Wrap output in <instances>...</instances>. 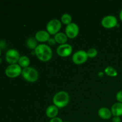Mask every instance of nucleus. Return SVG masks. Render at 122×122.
I'll return each mask as SVG.
<instances>
[{
  "mask_svg": "<svg viewBox=\"0 0 122 122\" xmlns=\"http://www.w3.org/2000/svg\"><path fill=\"white\" fill-rule=\"evenodd\" d=\"M71 20H72V18L71 16L68 13H64L63 15H61V22L63 24H65V25H69L70 23H71Z\"/></svg>",
  "mask_w": 122,
  "mask_h": 122,
  "instance_id": "19",
  "label": "nucleus"
},
{
  "mask_svg": "<svg viewBox=\"0 0 122 122\" xmlns=\"http://www.w3.org/2000/svg\"><path fill=\"white\" fill-rule=\"evenodd\" d=\"M45 113H46V116L52 119V118L57 117V115L58 113V108L55 105H51L46 108Z\"/></svg>",
  "mask_w": 122,
  "mask_h": 122,
  "instance_id": "13",
  "label": "nucleus"
},
{
  "mask_svg": "<svg viewBox=\"0 0 122 122\" xmlns=\"http://www.w3.org/2000/svg\"><path fill=\"white\" fill-rule=\"evenodd\" d=\"M37 41H38L36 39L35 37L31 36L27 38V41H26V44L30 49H34L35 50L38 45Z\"/></svg>",
  "mask_w": 122,
  "mask_h": 122,
  "instance_id": "17",
  "label": "nucleus"
},
{
  "mask_svg": "<svg viewBox=\"0 0 122 122\" xmlns=\"http://www.w3.org/2000/svg\"><path fill=\"white\" fill-rule=\"evenodd\" d=\"M35 37L38 41L46 42L48 41L50 38V35L47 31L41 30L36 33Z\"/></svg>",
  "mask_w": 122,
  "mask_h": 122,
  "instance_id": "11",
  "label": "nucleus"
},
{
  "mask_svg": "<svg viewBox=\"0 0 122 122\" xmlns=\"http://www.w3.org/2000/svg\"><path fill=\"white\" fill-rule=\"evenodd\" d=\"M67 38L68 37L66 34L63 32H58L54 36V39L56 42L58 43L60 45L66 44L67 41Z\"/></svg>",
  "mask_w": 122,
  "mask_h": 122,
  "instance_id": "15",
  "label": "nucleus"
},
{
  "mask_svg": "<svg viewBox=\"0 0 122 122\" xmlns=\"http://www.w3.org/2000/svg\"><path fill=\"white\" fill-rule=\"evenodd\" d=\"M61 27V23L58 19H54L49 21L46 25V30L50 34L56 35Z\"/></svg>",
  "mask_w": 122,
  "mask_h": 122,
  "instance_id": "5",
  "label": "nucleus"
},
{
  "mask_svg": "<svg viewBox=\"0 0 122 122\" xmlns=\"http://www.w3.org/2000/svg\"><path fill=\"white\" fill-rule=\"evenodd\" d=\"M22 72V69L19 64H10L5 70V73L10 78H15L20 75Z\"/></svg>",
  "mask_w": 122,
  "mask_h": 122,
  "instance_id": "4",
  "label": "nucleus"
},
{
  "mask_svg": "<svg viewBox=\"0 0 122 122\" xmlns=\"http://www.w3.org/2000/svg\"><path fill=\"white\" fill-rule=\"evenodd\" d=\"M35 53L38 58L42 61H49L52 56V51L49 45L45 44H39L35 49Z\"/></svg>",
  "mask_w": 122,
  "mask_h": 122,
  "instance_id": "1",
  "label": "nucleus"
},
{
  "mask_svg": "<svg viewBox=\"0 0 122 122\" xmlns=\"http://www.w3.org/2000/svg\"><path fill=\"white\" fill-rule=\"evenodd\" d=\"M52 100L54 104L58 108H63L69 104L70 96L67 92L61 91L55 94Z\"/></svg>",
  "mask_w": 122,
  "mask_h": 122,
  "instance_id": "2",
  "label": "nucleus"
},
{
  "mask_svg": "<svg viewBox=\"0 0 122 122\" xmlns=\"http://www.w3.org/2000/svg\"><path fill=\"white\" fill-rule=\"evenodd\" d=\"M50 122H63V120H62L61 118L58 117H54L51 119V120H50Z\"/></svg>",
  "mask_w": 122,
  "mask_h": 122,
  "instance_id": "22",
  "label": "nucleus"
},
{
  "mask_svg": "<svg viewBox=\"0 0 122 122\" xmlns=\"http://www.w3.org/2000/svg\"><path fill=\"white\" fill-rule=\"evenodd\" d=\"M48 44L50 45H54L56 44V41L55 40L54 38H50L49 39V40L48 41Z\"/></svg>",
  "mask_w": 122,
  "mask_h": 122,
  "instance_id": "23",
  "label": "nucleus"
},
{
  "mask_svg": "<svg viewBox=\"0 0 122 122\" xmlns=\"http://www.w3.org/2000/svg\"><path fill=\"white\" fill-rule=\"evenodd\" d=\"M112 122H121V119L119 116H114L112 119Z\"/></svg>",
  "mask_w": 122,
  "mask_h": 122,
  "instance_id": "24",
  "label": "nucleus"
},
{
  "mask_svg": "<svg viewBox=\"0 0 122 122\" xmlns=\"http://www.w3.org/2000/svg\"><path fill=\"white\" fill-rule=\"evenodd\" d=\"M116 99L118 102L122 103V90L118 92L116 94Z\"/></svg>",
  "mask_w": 122,
  "mask_h": 122,
  "instance_id": "21",
  "label": "nucleus"
},
{
  "mask_svg": "<svg viewBox=\"0 0 122 122\" xmlns=\"http://www.w3.org/2000/svg\"><path fill=\"white\" fill-rule=\"evenodd\" d=\"M104 71L108 76H112V77H115L117 75V70L112 66L106 67V69H104Z\"/></svg>",
  "mask_w": 122,
  "mask_h": 122,
  "instance_id": "18",
  "label": "nucleus"
},
{
  "mask_svg": "<svg viewBox=\"0 0 122 122\" xmlns=\"http://www.w3.org/2000/svg\"><path fill=\"white\" fill-rule=\"evenodd\" d=\"M112 114L114 116H122V102H116L112 106L111 108Z\"/></svg>",
  "mask_w": 122,
  "mask_h": 122,
  "instance_id": "14",
  "label": "nucleus"
},
{
  "mask_svg": "<svg viewBox=\"0 0 122 122\" xmlns=\"http://www.w3.org/2000/svg\"><path fill=\"white\" fill-rule=\"evenodd\" d=\"M73 48L71 45L69 44H64L60 45L57 48V52L61 57H67L72 52Z\"/></svg>",
  "mask_w": 122,
  "mask_h": 122,
  "instance_id": "10",
  "label": "nucleus"
},
{
  "mask_svg": "<svg viewBox=\"0 0 122 122\" xmlns=\"http://www.w3.org/2000/svg\"><path fill=\"white\" fill-rule=\"evenodd\" d=\"M98 114L102 119L107 120L110 119L112 116V111L107 107H101L98 110Z\"/></svg>",
  "mask_w": 122,
  "mask_h": 122,
  "instance_id": "12",
  "label": "nucleus"
},
{
  "mask_svg": "<svg viewBox=\"0 0 122 122\" xmlns=\"http://www.w3.org/2000/svg\"><path fill=\"white\" fill-rule=\"evenodd\" d=\"M87 54H88V57L94 58V57H95L97 56L98 51L97 49H95V48H91L88 50V51H87Z\"/></svg>",
  "mask_w": 122,
  "mask_h": 122,
  "instance_id": "20",
  "label": "nucleus"
},
{
  "mask_svg": "<svg viewBox=\"0 0 122 122\" xmlns=\"http://www.w3.org/2000/svg\"></svg>",
  "mask_w": 122,
  "mask_h": 122,
  "instance_id": "29",
  "label": "nucleus"
},
{
  "mask_svg": "<svg viewBox=\"0 0 122 122\" xmlns=\"http://www.w3.org/2000/svg\"><path fill=\"white\" fill-rule=\"evenodd\" d=\"M21 75L26 81L30 82H35L39 77L38 70L32 67H27L22 69Z\"/></svg>",
  "mask_w": 122,
  "mask_h": 122,
  "instance_id": "3",
  "label": "nucleus"
},
{
  "mask_svg": "<svg viewBox=\"0 0 122 122\" xmlns=\"http://www.w3.org/2000/svg\"><path fill=\"white\" fill-rule=\"evenodd\" d=\"M66 34L68 38L73 39L76 37L79 32V28L78 25L75 23H70L66 26L65 29Z\"/></svg>",
  "mask_w": 122,
  "mask_h": 122,
  "instance_id": "8",
  "label": "nucleus"
},
{
  "mask_svg": "<svg viewBox=\"0 0 122 122\" xmlns=\"http://www.w3.org/2000/svg\"><path fill=\"white\" fill-rule=\"evenodd\" d=\"M1 58H0V63H1Z\"/></svg>",
  "mask_w": 122,
  "mask_h": 122,
  "instance_id": "28",
  "label": "nucleus"
},
{
  "mask_svg": "<svg viewBox=\"0 0 122 122\" xmlns=\"http://www.w3.org/2000/svg\"><path fill=\"white\" fill-rule=\"evenodd\" d=\"M5 46H6V43L4 41H0V48H1V49L5 48Z\"/></svg>",
  "mask_w": 122,
  "mask_h": 122,
  "instance_id": "25",
  "label": "nucleus"
},
{
  "mask_svg": "<svg viewBox=\"0 0 122 122\" xmlns=\"http://www.w3.org/2000/svg\"><path fill=\"white\" fill-rule=\"evenodd\" d=\"M89 58L87 52L84 50H79L73 54L72 56V60L76 64H81L85 63Z\"/></svg>",
  "mask_w": 122,
  "mask_h": 122,
  "instance_id": "7",
  "label": "nucleus"
},
{
  "mask_svg": "<svg viewBox=\"0 0 122 122\" xmlns=\"http://www.w3.org/2000/svg\"><path fill=\"white\" fill-rule=\"evenodd\" d=\"M119 17H120V20L122 21V10H121V11H120V14H119Z\"/></svg>",
  "mask_w": 122,
  "mask_h": 122,
  "instance_id": "26",
  "label": "nucleus"
},
{
  "mask_svg": "<svg viewBox=\"0 0 122 122\" xmlns=\"http://www.w3.org/2000/svg\"><path fill=\"white\" fill-rule=\"evenodd\" d=\"M101 24L106 28H113L117 25V19L113 15H106L102 18Z\"/></svg>",
  "mask_w": 122,
  "mask_h": 122,
  "instance_id": "9",
  "label": "nucleus"
},
{
  "mask_svg": "<svg viewBox=\"0 0 122 122\" xmlns=\"http://www.w3.org/2000/svg\"><path fill=\"white\" fill-rule=\"evenodd\" d=\"M18 63H19V66L23 69V68L29 67L30 64V60L28 58V57L26 56H20Z\"/></svg>",
  "mask_w": 122,
  "mask_h": 122,
  "instance_id": "16",
  "label": "nucleus"
},
{
  "mask_svg": "<svg viewBox=\"0 0 122 122\" xmlns=\"http://www.w3.org/2000/svg\"><path fill=\"white\" fill-rule=\"evenodd\" d=\"M20 57L19 51L15 49H9L5 54V60L10 64H17Z\"/></svg>",
  "mask_w": 122,
  "mask_h": 122,
  "instance_id": "6",
  "label": "nucleus"
},
{
  "mask_svg": "<svg viewBox=\"0 0 122 122\" xmlns=\"http://www.w3.org/2000/svg\"><path fill=\"white\" fill-rule=\"evenodd\" d=\"M1 48H0V56H1Z\"/></svg>",
  "mask_w": 122,
  "mask_h": 122,
  "instance_id": "27",
  "label": "nucleus"
}]
</instances>
